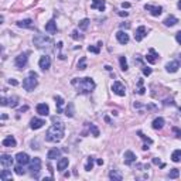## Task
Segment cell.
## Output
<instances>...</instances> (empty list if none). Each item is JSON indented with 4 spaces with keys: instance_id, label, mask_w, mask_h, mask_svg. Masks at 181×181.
<instances>
[{
    "instance_id": "cell-1",
    "label": "cell",
    "mask_w": 181,
    "mask_h": 181,
    "mask_svg": "<svg viewBox=\"0 0 181 181\" xmlns=\"http://www.w3.org/2000/svg\"><path fill=\"white\" fill-rule=\"evenodd\" d=\"M52 122H54V125L50 126L45 133V140L51 141V143H57V141H61L62 137H64L65 125L57 116L52 117Z\"/></svg>"
},
{
    "instance_id": "cell-2",
    "label": "cell",
    "mask_w": 181,
    "mask_h": 181,
    "mask_svg": "<svg viewBox=\"0 0 181 181\" xmlns=\"http://www.w3.org/2000/svg\"><path fill=\"white\" fill-rule=\"evenodd\" d=\"M71 83L75 86V89H77L79 93H89V92H92L93 89H95V86H96L95 81H93L92 78H89V77L74 78V79L71 81Z\"/></svg>"
},
{
    "instance_id": "cell-3",
    "label": "cell",
    "mask_w": 181,
    "mask_h": 181,
    "mask_svg": "<svg viewBox=\"0 0 181 181\" xmlns=\"http://www.w3.org/2000/svg\"><path fill=\"white\" fill-rule=\"evenodd\" d=\"M33 43H34V45L40 50L50 48L52 45V40L50 37H47V36H44V34H36L33 38Z\"/></svg>"
},
{
    "instance_id": "cell-4",
    "label": "cell",
    "mask_w": 181,
    "mask_h": 181,
    "mask_svg": "<svg viewBox=\"0 0 181 181\" xmlns=\"http://www.w3.org/2000/svg\"><path fill=\"white\" fill-rule=\"evenodd\" d=\"M37 77L38 75L34 72V71H30V74H28V77L26 78L24 81H23V88L26 89V91H28V92H31V91H34V89L37 88Z\"/></svg>"
},
{
    "instance_id": "cell-5",
    "label": "cell",
    "mask_w": 181,
    "mask_h": 181,
    "mask_svg": "<svg viewBox=\"0 0 181 181\" xmlns=\"http://www.w3.org/2000/svg\"><path fill=\"white\" fill-rule=\"evenodd\" d=\"M28 170H30L31 177L38 178L40 177V171H41V159L40 157H34L30 160L28 163Z\"/></svg>"
},
{
    "instance_id": "cell-6",
    "label": "cell",
    "mask_w": 181,
    "mask_h": 181,
    "mask_svg": "<svg viewBox=\"0 0 181 181\" xmlns=\"http://www.w3.org/2000/svg\"><path fill=\"white\" fill-rule=\"evenodd\" d=\"M28 52H23V54H20V55H17L16 57V60H14V65L17 68H24L26 65H27V61H28Z\"/></svg>"
},
{
    "instance_id": "cell-7",
    "label": "cell",
    "mask_w": 181,
    "mask_h": 181,
    "mask_svg": "<svg viewBox=\"0 0 181 181\" xmlns=\"http://www.w3.org/2000/svg\"><path fill=\"white\" fill-rule=\"evenodd\" d=\"M112 91H113V93H116L117 96H125L126 95V88H125V85H123L122 82H119V81L113 82V85H112Z\"/></svg>"
},
{
    "instance_id": "cell-8",
    "label": "cell",
    "mask_w": 181,
    "mask_h": 181,
    "mask_svg": "<svg viewBox=\"0 0 181 181\" xmlns=\"http://www.w3.org/2000/svg\"><path fill=\"white\" fill-rule=\"evenodd\" d=\"M19 103V98L17 96H12V98H2V106H10V107H16Z\"/></svg>"
},
{
    "instance_id": "cell-9",
    "label": "cell",
    "mask_w": 181,
    "mask_h": 181,
    "mask_svg": "<svg viewBox=\"0 0 181 181\" xmlns=\"http://www.w3.org/2000/svg\"><path fill=\"white\" fill-rule=\"evenodd\" d=\"M123 161H125L126 166H132L133 163L136 161V154L130 150L125 151V154H123Z\"/></svg>"
},
{
    "instance_id": "cell-10",
    "label": "cell",
    "mask_w": 181,
    "mask_h": 181,
    "mask_svg": "<svg viewBox=\"0 0 181 181\" xmlns=\"http://www.w3.org/2000/svg\"><path fill=\"white\" fill-rule=\"evenodd\" d=\"M16 161H17V164L26 166V164H28V163H30V157H28L27 153H23V151H20V153L16 154Z\"/></svg>"
},
{
    "instance_id": "cell-11",
    "label": "cell",
    "mask_w": 181,
    "mask_h": 181,
    "mask_svg": "<svg viewBox=\"0 0 181 181\" xmlns=\"http://www.w3.org/2000/svg\"><path fill=\"white\" fill-rule=\"evenodd\" d=\"M45 125V120L44 119H38V117H33V119L30 120V127L33 130H38L41 129L43 126Z\"/></svg>"
},
{
    "instance_id": "cell-12",
    "label": "cell",
    "mask_w": 181,
    "mask_h": 181,
    "mask_svg": "<svg viewBox=\"0 0 181 181\" xmlns=\"http://www.w3.org/2000/svg\"><path fill=\"white\" fill-rule=\"evenodd\" d=\"M0 163L4 169H10L13 166V157L9 156V154H2L0 156Z\"/></svg>"
},
{
    "instance_id": "cell-13",
    "label": "cell",
    "mask_w": 181,
    "mask_h": 181,
    "mask_svg": "<svg viewBox=\"0 0 181 181\" xmlns=\"http://www.w3.org/2000/svg\"><path fill=\"white\" fill-rule=\"evenodd\" d=\"M146 36H147V28L144 27V26H140V27H137V30H136V33H135V40L141 41Z\"/></svg>"
},
{
    "instance_id": "cell-14",
    "label": "cell",
    "mask_w": 181,
    "mask_h": 181,
    "mask_svg": "<svg viewBox=\"0 0 181 181\" xmlns=\"http://www.w3.org/2000/svg\"><path fill=\"white\" fill-rule=\"evenodd\" d=\"M144 9L147 10V12H150V14L154 16V17L160 16V14H161V12H163V7H160V6H151V4H146V6H144Z\"/></svg>"
},
{
    "instance_id": "cell-15",
    "label": "cell",
    "mask_w": 181,
    "mask_h": 181,
    "mask_svg": "<svg viewBox=\"0 0 181 181\" xmlns=\"http://www.w3.org/2000/svg\"><path fill=\"white\" fill-rule=\"evenodd\" d=\"M38 65H40V68L43 71H47L50 68V65H51V58L48 55H43L40 58V61H38Z\"/></svg>"
},
{
    "instance_id": "cell-16",
    "label": "cell",
    "mask_w": 181,
    "mask_h": 181,
    "mask_svg": "<svg viewBox=\"0 0 181 181\" xmlns=\"http://www.w3.org/2000/svg\"><path fill=\"white\" fill-rule=\"evenodd\" d=\"M159 54L156 52V50H153V48H150V51H149V54L146 55V61L147 62H150V64H156L157 61H159Z\"/></svg>"
},
{
    "instance_id": "cell-17",
    "label": "cell",
    "mask_w": 181,
    "mask_h": 181,
    "mask_svg": "<svg viewBox=\"0 0 181 181\" xmlns=\"http://www.w3.org/2000/svg\"><path fill=\"white\" fill-rule=\"evenodd\" d=\"M91 9H96V10H99V12H105L106 4H105L103 0H92V3H91Z\"/></svg>"
},
{
    "instance_id": "cell-18",
    "label": "cell",
    "mask_w": 181,
    "mask_h": 181,
    "mask_svg": "<svg viewBox=\"0 0 181 181\" xmlns=\"http://www.w3.org/2000/svg\"><path fill=\"white\" fill-rule=\"evenodd\" d=\"M37 113L41 116H48L50 115V107L47 103H38L37 105Z\"/></svg>"
},
{
    "instance_id": "cell-19",
    "label": "cell",
    "mask_w": 181,
    "mask_h": 181,
    "mask_svg": "<svg viewBox=\"0 0 181 181\" xmlns=\"http://www.w3.org/2000/svg\"><path fill=\"white\" fill-rule=\"evenodd\" d=\"M116 40L119 41L120 44H127L129 43V36H127V34L125 33V31H117L116 33Z\"/></svg>"
},
{
    "instance_id": "cell-20",
    "label": "cell",
    "mask_w": 181,
    "mask_h": 181,
    "mask_svg": "<svg viewBox=\"0 0 181 181\" xmlns=\"http://www.w3.org/2000/svg\"><path fill=\"white\" fill-rule=\"evenodd\" d=\"M178 68H180V62H178V61H170L169 64L166 65L167 72H171V74L177 72V71H178Z\"/></svg>"
},
{
    "instance_id": "cell-21",
    "label": "cell",
    "mask_w": 181,
    "mask_h": 181,
    "mask_svg": "<svg viewBox=\"0 0 181 181\" xmlns=\"http://www.w3.org/2000/svg\"><path fill=\"white\" fill-rule=\"evenodd\" d=\"M2 144H3L4 147H16V144H17V141H16V139L13 137V136H7L6 139H3Z\"/></svg>"
},
{
    "instance_id": "cell-22",
    "label": "cell",
    "mask_w": 181,
    "mask_h": 181,
    "mask_svg": "<svg viewBox=\"0 0 181 181\" xmlns=\"http://www.w3.org/2000/svg\"><path fill=\"white\" fill-rule=\"evenodd\" d=\"M17 26H19L20 28H34V23H33V20H30V19L20 20V21H17Z\"/></svg>"
},
{
    "instance_id": "cell-23",
    "label": "cell",
    "mask_w": 181,
    "mask_h": 181,
    "mask_svg": "<svg viewBox=\"0 0 181 181\" xmlns=\"http://www.w3.org/2000/svg\"><path fill=\"white\" fill-rule=\"evenodd\" d=\"M45 31L50 34H55L57 33V23L54 20H50L48 23H45Z\"/></svg>"
},
{
    "instance_id": "cell-24",
    "label": "cell",
    "mask_w": 181,
    "mask_h": 181,
    "mask_svg": "<svg viewBox=\"0 0 181 181\" xmlns=\"http://www.w3.org/2000/svg\"><path fill=\"white\" fill-rule=\"evenodd\" d=\"M68 164H69V160H68L67 157H62V159H60L58 163H57V169H58V171H64L68 167Z\"/></svg>"
},
{
    "instance_id": "cell-25",
    "label": "cell",
    "mask_w": 181,
    "mask_h": 181,
    "mask_svg": "<svg viewBox=\"0 0 181 181\" xmlns=\"http://www.w3.org/2000/svg\"><path fill=\"white\" fill-rule=\"evenodd\" d=\"M61 156V150L60 149H51V150L47 153V159H50V160H55V159H58V157Z\"/></svg>"
},
{
    "instance_id": "cell-26",
    "label": "cell",
    "mask_w": 181,
    "mask_h": 181,
    "mask_svg": "<svg viewBox=\"0 0 181 181\" xmlns=\"http://www.w3.org/2000/svg\"><path fill=\"white\" fill-rule=\"evenodd\" d=\"M164 26H167V27H173V26H175L178 23V19L175 17V16H173V14H170L169 17H167L166 20H164Z\"/></svg>"
},
{
    "instance_id": "cell-27",
    "label": "cell",
    "mask_w": 181,
    "mask_h": 181,
    "mask_svg": "<svg viewBox=\"0 0 181 181\" xmlns=\"http://www.w3.org/2000/svg\"><path fill=\"white\" fill-rule=\"evenodd\" d=\"M151 126H153V129L160 130L163 126H164V119H163V117H156V119L153 120V123H151Z\"/></svg>"
},
{
    "instance_id": "cell-28",
    "label": "cell",
    "mask_w": 181,
    "mask_h": 181,
    "mask_svg": "<svg viewBox=\"0 0 181 181\" xmlns=\"http://www.w3.org/2000/svg\"><path fill=\"white\" fill-rule=\"evenodd\" d=\"M55 105H57V113H62V106H64V99L60 95H57L55 98Z\"/></svg>"
},
{
    "instance_id": "cell-29",
    "label": "cell",
    "mask_w": 181,
    "mask_h": 181,
    "mask_svg": "<svg viewBox=\"0 0 181 181\" xmlns=\"http://www.w3.org/2000/svg\"><path fill=\"white\" fill-rule=\"evenodd\" d=\"M109 178H111V180H115V181H122L123 175L120 174L117 170H112V171L109 173Z\"/></svg>"
},
{
    "instance_id": "cell-30",
    "label": "cell",
    "mask_w": 181,
    "mask_h": 181,
    "mask_svg": "<svg viewBox=\"0 0 181 181\" xmlns=\"http://www.w3.org/2000/svg\"><path fill=\"white\" fill-rule=\"evenodd\" d=\"M0 180H2V181H6V180H13L12 171H9V170H3V171L0 173Z\"/></svg>"
},
{
    "instance_id": "cell-31",
    "label": "cell",
    "mask_w": 181,
    "mask_h": 181,
    "mask_svg": "<svg viewBox=\"0 0 181 181\" xmlns=\"http://www.w3.org/2000/svg\"><path fill=\"white\" fill-rule=\"evenodd\" d=\"M78 27H79V30H86V28L89 27V19H82L79 23H78Z\"/></svg>"
},
{
    "instance_id": "cell-32",
    "label": "cell",
    "mask_w": 181,
    "mask_h": 181,
    "mask_svg": "<svg viewBox=\"0 0 181 181\" xmlns=\"http://www.w3.org/2000/svg\"><path fill=\"white\" fill-rule=\"evenodd\" d=\"M171 160H173L174 163L181 161V150H174V151H173V154H171Z\"/></svg>"
},
{
    "instance_id": "cell-33",
    "label": "cell",
    "mask_w": 181,
    "mask_h": 181,
    "mask_svg": "<svg viewBox=\"0 0 181 181\" xmlns=\"http://www.w3.org/2000/svg\"><path fill=\"white\" fill-rule=\"evenodd\" d=\"M65 115H67L68 117H72L74 116V105L71 103H68V106H67V109H65Z\"/></svg>"
},
{
    "instance_id": "cell-34",
    "label": "cell",
    "mask_w": 181,
    "mask_h": 181,
    "mask_svg": "<svg viewBox=\"0 0 181 181\" xmlns=\"http://www.w3.org/2000/svg\"><path fill=\"white\" fill-rule=\"evenodd\" d=\"M93 169V157H88V161L85 164V170L86 171H91Z\"/></svg>"
},
{
    "instance_id": "cell-35",
    "label": "cell",
    "mask_w": 181,
    "mask_h": 181,
    "mask_svg": "<svg viewBox=\"0 0 181 181\" xmlns=\"http://www.w3.org/2000/svg\"><path fill=\"white\" fill-rule=\"evenodd\" d=\"M78 69H81V71L86 69V58L85 57H82V58L78 61Z\"/></svg>"
},
{
    "instance_id": "cell-36",
    "label": "cell",
    "mask_w": 181,
    "mask_h": 181,
    "mask_svg": "<svg viewBox=\"0 0 181 181\" xmlns=\"http://www.w3.org/2000/svg\"><path fill=\"white\" fill-rule=\"evenodd\" d=\"M119 61H120V68H122V71H127V61H126L125 57H120Z\"/></svg>"
},
{
    "instance_id": "cell-37",
    "label": "cell",
    "mask_w": 181,
    "mask_h": 181,
    "mask_svg": "<svg viewBox=\"0 0 181 181\" xmlns=\"http://www.w3.org/2000/svg\"><path fill=\"white\" fill-rule=\"evenodd\" d=\"M137 135L140 136V137L143 139L144 141H146V144H149V146H150V144H153V140H151L150 137H147V136H144V135H143V133H141V132H137Z\"/></svg>"
},
{
    "instance_id": "cell-38",
    "label": "cell",
    "mask_w": 181,
    "mask_h": 181,
    "mask_svg": "<svg viewBox=\"0 0 181 181\" xmlns=\"http://www.w3.org/2000/svg\"><path fill=\"white\" fill-rule=\"evenodd\" d=\"M178 175H180V170H178V169H173L169 173V177L170 178H177Z\"/></svg>"
},
{
    "instance_id": "cell-39",
    "label": "cell",
    "mask_w": 181,
    "mask_h": 181,
    "mask_svg": "<svg viewBox=\"0 0 181 181\" xmlns=\"http://www.w3.org/2000/svg\"><path fill=\"white\" fill-rule=\"evenodd\" d=\"M89 129H91V132H92V135L95 136V137H98V136H99V130H98V127H96L95 125H92V123H91V125H89Z\"/></svg>"
},
{
    "instance_id": "cell-40",
    "label": "cell",
    "mask_w": 181,
    "mask_h": 181,
    "mask_svg": "<svg viewBox=\"0 0 181 181\" xmlns=\"http://www.w3.org/2000/svg\"><path fill=\"white\" fill-rule=\"evenodd\" d=\"M14 171H16V174H19V175H24L26 174V171H24V169H23L21 164H19V166L16 167Z\"/></svg>"
},
{
    "instance_id": "cell-41",
    "label": "cell",
    "mask_w": 181,
    "mask_h": 181,
    "mask_svg": "<svg viewBox=\"0 0 181 181\" xmlns=\"http://www.w3.org/2000/svg\"><path fill=\"white\" fill-rule=\"evenodd\" d=\"M88 51L89 52H93V54H99V52H101V48H99V47H95V45H89L88 47Z\"/></svg>"
},
{
    "instance_id": "cell-42",
    "label": "cell",
    "mask_w": 181,
    "mask_h": 181,
    "mask_svg": "<svg viewBox=\"0 0 181 181\" xmlns=\"http://www.w3.org/2000/svg\"><path fill=\"white\" fill-rule=\"evenodd\" d=\"M71 37L74 38V40H82V36H81L79 33H78V30H74L72 33H71Z\"/></svg>"
},
{
    "instance_id": "cell-43",
    "label": "cell",
    "mask_w": 181,
    "mask_h": 181,
    "mask_svg": "<svg viewBox=\"0 0 181 181\" xmlns=\"http://www.w3.org/2000/svg\"><path fill=\"white\" fill-rule=\"evenodd\" d=\"M137 85H139V91H137V92L140 93V95H143V93H144V91H146V89L143 88V79H139Z\"/></svg>"
},
{
    "instance_id": "cell-44",
    "label": "cell",
    "mask_w": 181,
    "mask_h": 181,
    "mask_svg": "<svg viewBox=\"0 0 181 181\" xmlns=\"http://www.w3.org/2000/svg\"><path fill=\"white\" fill-rule=\"evenodd\" d=\"M153 164H156V166H160V167H166V164L160 161V159H153Z\"/></svg>"
},
{
    "instance_id": "cell-45",
    "label": "cell",
    "mask_w": 181,
    "mask_h": 181,
    "mask_svg": "<svg viewBox=\"0 0 181 181\" xmlns=\"http://www.w3.org/2000/svg\"><path fill=\"white\" fill-rule=\"evenodd\" d=\"M143 74L146 75V77H149V75L151 74V69H150V68H147V67H143Z\"/></svg>"
},
{
    "instance_id": "cell-46",
    "label": "cell",
    "mask_w": 181,
    "mask_h": 181,
    "mask_svg": "<svg viewBox=\"0 0 181 181\" xmlns=\"http://www.w3.org/2000/svg\"><path fill=\"white\" fill-rule=\"evenodd\" d=\"M173 132L177 135L178 139H181V129H178V127H173Z\"/></svg>"
},
{
    "instance_id": "cell-47",
    "label": "cell",
    "mask_w": 181,
    "mask_h": 181,
    "mask_svg": "<svg viewBox=\"0 0 181 181\" xmlns=\"http://www.w3.org/2000/svg\"><path fill=\"white\" fill-rule=\"evenodd\" d=\"M175 40H177V43L181 45V31H178V33L175 34Z\"/></svg>"
},
{
    "instance_id": "cell-48",
    "label": "cell",
    "mask_w": 181,
    "mask_h": 181,
    "mask_svg": "<svg viewBox=\"0 0 181 181\" xmlns=\"http://www.w3.org/2000/svg\"><path fill=\"white\" fill-rule=\"evenodd\" d=\"M120 27L122 28H130V23H120Z\"/></svg>"
},
{
    "instance_id": "cell-49",
    "label": "cell",
    "mask_w": 181,
    "mask_h": 181,
    "mask_svg": "<svg viewBox=\"0 0 181 181\" xmlns=\"http://www.w3.org/2000/svg\"><path fill=\"white\" fill-rule=\"evenodd\" d=\"M9 83H10V85H19V82H17V81H16V79H13V78H12V79H9Z\"/></svg>"
},
{
    "instance_id": "cell-50",
    "label": "cell",
    "mask_w": 181,
    "mask_h": 181,
    "mask_svg": "<svg viewBox=\"0 0 181 181\" xmlns=\"http://www.w3.org/2000/svg\"><path fill=\"white\" fill-rule=\"evenodd\" d=\"M122 7H123V9H129V7H130V3H127V2L125 3V2H123V3H122Z\"/></svg>"
},
{
    "instance_id": "cell-51",
    "label": "cell",
    "mask_w": 181,
    "mask_h": 181,
    "mask_svg": "<svg viewBox=\"0 0 181 181\" xmlns=\"http://www.w3.org/2000/svg\"><path fill=\"white\" fill-rule=\"evenodd\" d=\"M26 111H28V106H23V107H20V109H19L20 113H21V112H26Z\"/></svg>"
},
{
    "instance_id": "cell-52",
    "label": "cell",
    "mask_w": 181,
    "mask_h": 181,
    "mask_svg": "<svg viewBox=\"0 0 181 181\" xmlns=\"http://www.w3.org/2000/svg\"><path fill=\"white\" fill-rule=\"evenodd\" d=\"M117 14H119V16H122V17H126V16H127V12H119V13H117Z\"/></svg>"
},
{
    "instance_id": "cell-53",
    "label": "cell",
    "mask_w": 181,
    "mask_h": 181,
    "mask_svg": "<svg viewBox=\"0 0 181 181\" xmlns=\"http://www.w3.org/2000/svg\"><path fill=\"white\" fill-rule=\"evenodd\" d=\"M99 164V166H102V164H103V160H98V161H96Z\"/></svg>"
},
{
    "instance_id": "cell-54",
    "label": "cell",
    "mask_w": 181,
    "mask_h": 181,
    "mask_svg": "<svg viewBox=\"0 0 181 181\" xmlns=\"http://www.w3.org/2000/svg\"><path fill=\"white\" fill-rule=\"evenodd\" d=\"M177 6H178V9L181 10V0H180V2H178V4H177Z\"/></svg>"
},
{
    "instance_id": "cell-55",
    "label": "cell",
    "mask_w": 181,
    "mask_h": 181,
    "mask_svg": "<svg viewBox=\"0 0 181 181\" xmlns=\"http://www.w3.org/2000/svg\"><path fill=\"white\" fill-rule=\"evenodd\" d=\"M180 116H181V107H180Z\"/></svg>"
}]
</instances>
